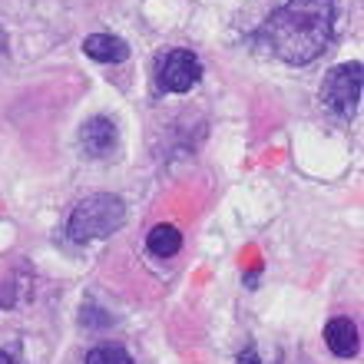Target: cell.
<instances>
[{
  "label": "cell",
  "instance_id": "cell-1",
  "mask_svg": "<svg viewBox=\"0 0 364 364\" xmlns=\"http://www.w3.org/2000/svg\"><path fill=\"white\" fill-rule=\"evenodd\" d=\"M335 33V0H288L262 23L259 37L285 63H311Z\"/></svg>",
  "mask_w": 364,
  "mask_h": 364
},
{
  "label": "cell",
  "instance_id": "cell-2",
  "mask_svg": "<svg viewBox=\"0 0 364 364\" xmlns=\"http://www.w3.org/2000/svg\"><path fill=\"white\" fill-rule=\"evenodd\" d=\"M126 225V205L119 196L113 192H93L80 202L73 215H70V235L73 242H93V239H106Z\"/></svg>",
  "mask_w": 364,
  "mask_h": 364
},
{
  "label": "cell",
  "instance_id": "cell-3",
  "mask_svg": "<svg viewBox=\"0 0 364 364\" xmlns=\"http://www.w3.org/2000/svg\"><path fill=\"white\" fill-rule=\"evenodd\" d=\"M361 90H364V67L361 63H338L331 73L325 77L321 87V103L338 116H355L358 103H361Z\"/></svg>",
  "mask_w": 364,
  "mask_h": 364
},
{
  "label": "cell",
  "instance_id": "cell-4",
  "mask_svg": "<svg viewBox=\"0 0 364 364\" xmlns=\"http://www.w3.org/2000/svg\"><path fill=\"white\" fill-rule=\"evenodd\" d=\"M156 80H159V90H166V93H189L202 80V63L192 50H169L159 60Z\"/></svg>",
  "mask_w": 364,
  "mask_h": 364
},
{
  "label": "cell",
  "instance_id": "cell-5",
  "mask_svg": "<svg viewBox=\"0 0 364 364\" xmlns=\"http://www.w3.org/2000/svg\"><path fill=\"white\" fill-rule=\"evenodd\" d=\"M119 143V133H116V123L113 119H106V116H93L87 123L80 126V146H83V153L93 156V159H103L109 156Z\"/></svg>",
  "mask_w": 364,
  "mask_h": 364
},
{
  "label": "cell",
  "instance_id": "cell-6",
  "mask_svg": "<svg viewBox=\"0 0 364 364\" xmlns=\"http://www.w3.org/2000/svg\"><path fill=\"white\" fill-rule=\"evenodd\" d=\"M328 351L338 358H355L358 355V328L351 318H331L325 325Z\"/></svg>",
  "mask_w": 364,
  "mask_h": 364
},
{
  "label": "cell",
  "instance_id": "cell-7",
  "mask_svg": "<svg viewBox=\"0 0 364 364\" xmlns=\"http://www.w3.org/2000/svg\"><path fill=\"white\" fill-rule=\"evenodd\" d=\"M83 50L96 63H123L129 57V43L113 37V33H93V37L83 40Z\"/></svg>",
  "mask_w": 364,
  "mask_h": 364
},
{
  "label": "cell",
  "instance_id": "cell-8",
  "mask_svg": "<svg viewBox=\"0 0 364 364\" xmlns=\"http://www.w3.org/2000/svg\"><path fill=\"white\" fill-rule=\"evenodd\" d=\"M146 245H149V252L153 255H159V259H169V255H176V252L182 249V235L176 225H156L149 235H146Z\"/></svg>",
  "mask_w": 364,
  "mask_h": 364
},
{
  "label": "cell",
  "instance_id": "cell-9",
  "mask_svg": "<svg viewBox=\"0 0 364 364\" xmlns=\"http://www.w3.org/2000/svg\"><path fill=\"white\" fill-rule=\"evenodd\" d=\"M87 364H136V361L126 355V348H119V345H100V348H93V351L87 355Z\"/></svg>",
  "mask_w": 364,
  "mask_h": 364
},
{
  "label": "cell",
  "instance_id": "cell-10",
  "mask_svg": "<svg viewBox=\"0 0 364 364\" xmlns=\"http://www.w3.org/2000/svg\"><path fill=\"white\" fill-rule=\"evenodd\" d=\"M7 305H14V285H0V308H7Z\"/></svg>",
  "mask_w": 364,
  "mask_h": 364
},
{
  "label": "cell",
  "instance_id": "cell-11",
  "mask_svg": "<svg viewBox=\"0 0 364 364\" xmlns=\"http://www.w3.org/2000/svg\"><path fill=\"white\" fill-rule=\"evenodd\" d=\"M239 364H259V351H255V345H249L245 351L239 355Z\"/></svg>",
  "mask_w": 364,
  "mask_h": 364
},
{
  "label": "cell",
  "instance_id": "cell-12",
  "mask_svg": "<svg viewBox=\"0 0 364 364\" xmlns=\"http://www.w3.org/2000/svg\"><path fill=\"white\" fill-rule=\"evenodd\" d=\"M4 60H7V33L0 30V67H4Z\"/></svg>",
  "mask_w": 364,
  "mask_h": 364
},
{
  "label": "cell",
  "instance_id": "cell-13",
  "mask_svg": "<svg viewBox=\"0 0 364 364\" xmlns=\"http://www.w3.org/2000/svg\"><path fill=\"white\" fill-rule=\"evenodd\" d=\"M0 364H14V358H10L7 351H0Z\"/></svg>",
  "mask_w": 364,
  "mask_h": 364
}]
</instances>
